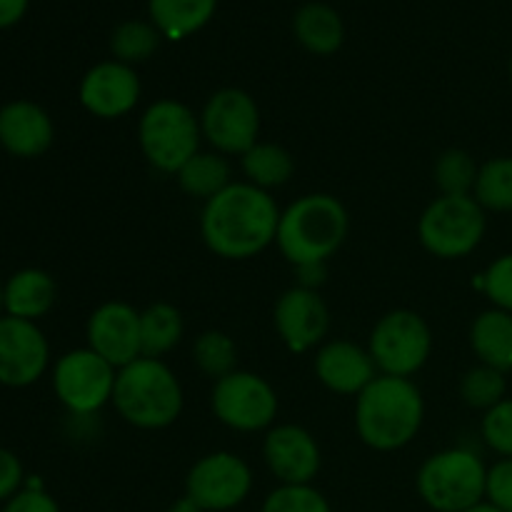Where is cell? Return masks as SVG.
I'll use <instances>...</instances> for the list:
<instances>
[{"mask_svg": "<svg viewBox=\"0 0 512 512\" xmlns=\"http://www.w3.org/2000/svg\"><path fill=\"white\" fill-rule=\"evenodd\" d=\"M280 213L268 190L240 180L203 205L200 235L218 258L248 260L275 243Z\"/></svg>", "mask_w": 512, "mask_h": 512, "instance_id": "obj_1", "label": "cell"}, {"mask_svg": "<svg viewBox=\"0 0 512 512\" xmlns=\"http://www.w3.org/2000/svg\"><path fill=\"white\" fill-rule=\"evenodd\" d=\"M425 400L410 378L378 375L355 398V430L368 448L393 453L418 438Z\"/></svg>", "mask_w": 512, "mask_h": 512, "instance_id": "obj_2", "label": "cell"}, {"mask_svg": "<svg viewBox=\"0 0 512 512\" xmlns=\"http://www.w3.org/2000/svg\"><path fill=\"white\" fill-rule=\"evenodd\" d=\"M350 218L335 195L310 193L280 213L275 245L293 268L328 263L348 238Z\"/></svg>", "mask_w": 512, "mask_h": 512, "instance_id": "obj_3", "label": "cell"}, {"mask_svg": "<svg viewBox=\"0 0 512 512\" xmlns=\"http://www.w3.org/2000/svg\"><path fill=\"white\" fill-rule=\"evenodd\" d=\"M113 405L133 428L163 430L183 413V385L163 360L138 358L118 370Z\"/></svg>", "mask_w": 512, "mask_h": 512, "instance_id": "obj_4", "label": "cell"}, {"mask_svg": "<svg viewBox=\"0 0 512 512\" xmlns=\"http://www.w3.org/2000/svg\"><path fill=\"white\" fill-rule=\"evenodd\" d=\"M488 468L465 448H448L430 455L415 475L418 495L435 512H465L485 500Z\"/></svg>", "mask_w": 512, "mask_h": 512, "instance_id": "obj_5", "label": "cell"}, {"mask_svg": "<svg viewBox=\"0 0 512 512\" xmlns=\"http://www.w3.org/2000/svg\"><path fill=\"white\" fill-rule=\"evenodd\" d=\"M200 140V118L180 100H155L140 115V150L160 173H178L193 155L200 153Z\"/></svg>", "mask_w": 512, "mask_h": 512, "instance_id": "obj_6", "label": "cell"}, {"mask_svg": "<svg viewBox=\"0 0 512 512\" xmlns=\"http://www.w3.org/2000/svg\"><path fill=\"white\" fill-rule=\"evenodd\" d=\"M485 228V210L473 195H440L420 215L418 238L435 258L458 260L483 243Z\"/></svg>", "mask_w": 512, "mask_h": 512, "instance_id": "obj_7", "label": "cell"}, {"mask_svg": "<svg viewBox=\"0 0 512 512\" xmlns=\"http://www.w3.org/2000/svg\"><path fill=\"white\" fill-rule=\"evenodd\" d=\"M368 353L380 375L413 378L425 368L433 353L430 325L415 310H390L375 323L368 340Z\"/></svg>", "mask_w": 512, "mask_h": 512, "instance_id": "obj_8", "label": "cell"}, {"mask_svg": "<svg viewBox=\"0 0 512 512\" xmlns=\"http://www.w3.org/2000/svg\"><path fill=\"white\" fill-rule=\"evenodd\" d=\"M210 408L225 428L258 433L273 428L278 418V393L263 375L238 368L235 373L215 380Z\"/></svg>", "mask_w": 512, "mask_h": 512, "instance_id": "obj_9", "label": "cell"}, {"mask_svg": "<svg viewBox=\"0 0 512 512\" xmlns=\"http://www.w3.org/2000/svg\"><path fill=\"white\" fill-rule=\"evenodd\" d=\"M118 368L100 358L95 350L78 348L60 355L53 368L55 398L75 415L98 413L103 405L113 403Z\"/></svg>", "mask_w": 512, "mask_h": 512, "instance_id": "obj_10", "label": "cell"}, {"mask_svg": "<svg viewBox=\"0 0 512 512\" xmlns=\"http://www.w3.org/2000/svg\"><path fill=\"white\" fill-rule=\"evenodd\" d=\"M200 130L220 155H245L260 135V108L250 93L223 88L208 98L200 113Z\"/></svg>", "mask_w": 512, "mask_h": 512, "instance_id": "obj_11", "label": "cell"}, {"mask_svg": "<svg viewBox=\"0 0 512 512\" xmlns=\"http://www.w3.org/2000/svg\"><path fill=\"white\" fill-rule=\"evenodd\" d=\"M253 490V470L240 455L218 450L203 455L185 478V495L205 512L238 508Z\"/></svg>", "mask_w": 512, "mask_h": 512, "instance_id": "obj_12", "label": "cell"}, {"mask_svg": "<svg viewBox=\"0 0 512 512\" xmlns=\"http://www.w3.org/2000/svg\"><path fill=\"white\" fill-rule=\"evenodd\" d=\"M50 363V345L38 323L0 318V385L28 388L38 383Z\"/></svg>", "mask_w": 512, "mask_h": 512, "instance_id": "obj_13", "label": "cell"}, {"mask_svg": "<svg viewBox=\"0 0 512 512\" xmlns=\"http://www.w3.org/2000/svg\"><path fill=\"white\" fill-rule=\"evenodd\" d=\"M273 323L288 350L308 353L325 343V335L330 330V310L318 290L295 285L285 290L275 303Z\"/></svg>", "mask_w": 512, "mask_h": 512, "instance_id": "obj_14", "label": "cell"}, {"mask_svg": "<svg viewBox=\"0 0 512 512\" xmlns=\"http://www.w3.org/2000/svg\"><path fill=\"white\" fill-rule=\"evenodd\" d=\"M85 335H88V348L118 370L143 358L140 313L128 303L110 300V303L98 305L88 318Z\"/></svg>", "mask_w": 512, "mask_h": 512, "instance_id": "obj_15", "label": "cell"}, {"mask_svg": "<svg viewBox=\"0 0 512 512\" xmlns=\"http://www.w3.org/2000/svg\"><path fill=\"white\" fill-rule=\"evenodd\" d=\"M263 460L280 485H313L323 455L313 433L300 425H273L263 440Z\"/></svg>", "mask_w": 512, "mask_h": 512, "instance_id": "obj_16", "label": "cell"}, {"mask_svg": "<svg viewBox=\"0 0 512 512\" xmlns=\"http://www.w3.org/2000/svg\"><path fill=\"white\" fill-rule=\"evenodd\" d=\"M140 90L143 88L133 65L103 60L83 75L78 100L95 118L115 120L128 115L138 105Z\"/></svg>", "mask_w": 512, "mask_h": 512, "instance_id": "obj_17", "label": "cell"}, {"mask_svg": "<svg viewBox=\"0 0 512 512\" xmlns=\"http://www.w3.org/2000/svg\"><path fill=\"white\" fill-rule=\"evenodd\" d=\"M315 375L330 393L358 398L380 373L368 348L353 340H328L315 353Z\"/></svg>", "mask_w": 512, "mask_h": 512, "instance_id": "obj_18", "label": "cell"}, {"mask_svg": "<svg viewBox=\"0 0 512 512\" xmlns=\"http://www.w3.org/2000/svg\"><path fill=\"white\" fill-rule=\"evenodd\" d=\"M53 138V118L33 100H10L0 108V148L13 158H40L50 150Z\"/></svg>", "mask_w": 512, "mask_h": 512, "instance_id": "obj_19", "label": "cell"}, {"mask_svg": "<svg viewBox=\"0 0 512 512\" xmlns=\"http://www.w3.org/2000/svg\"><path fill=\"white\" fill-rule=\"evenodd\" d=\"M58 303L53 275L40 268H23L5 280V315L38 323Z\"/></svg>", "mask_w": 512, "mask_h": 512, "instance_id": "obj_20", "label": "cell"}, {"mask_svg": "<svg viewBox=\"0 0 512 512\" xmlns=\"http://www.w3.org/2000/svg\"><path fill=\"white\" fill-rule=\"evenodd\" d=\"M470 348L480 365L510 373L512 370V313L483 310L470 325Z\"/></svg>", "mask_w": 512, "mask_h": 512, "instance_id": "obj_21", "label": "cell"}, {"mask_svg": "<svg viewBox=\"0 0 512 512\" xmlns=\"http://www.w3.org/2000/svg\"><path fill=\"white\" fill-rule=\"evenodd\" d=\"M293 33L308 53L333 55L343 48L345 25L328 3H305L293 18Z\"/></svg>", "mask_w": 512, "mask_h": 512, "instance_id": "obj_22", "label": "cell"}, {"mask_svg": "<svg viewBox=\"0 0 512 512\" xmlns=\"http://www.w3.org/2000/svg\"><path fill=\"white\" fill-rule=\"evenodd\" d=\"M218 0H148L150 23L168 40L198 33L215 15Z\"/></svg>", "mask_w": 512, "mask_h": 512, "instance_id": "obj_23", "label": "cell"}, {"mask_svg": "<svg viewBox=\"0 0 512 512\" xmlns=\"http://www.w3.org/2000/svg\"><path fill=\"white\" fill-rule=\"evenodd\" d=\"M240 168H243L245 183L270 193L273 188H280L293 178L295 160L283 145L258 140L248 153L240 155Z\"/></svg>", "mask_w": 512, "mask_h": 512, "instance_id": "obj_24", "label": "cell"}, {"mask_svg": "<svg viewBox=\"0 0 512 512\" xmlns=\"http://www.w3.org/2000/svg\"><path fill=\"white\" fill-rule=\"evenodd\" d=\"M175 180H178L180 190H183L185 195H190V198L195 200H203V203H208L210 198L223 193V190L233 183V180H230L228 160H225V155L215 153V150H210V153H203V150H200L198 155H193V158L175 173Z\"/></svg>", "mask_w": 512, "mask_h": 512, "instance_id": "obj_25", "label": "cell"}, {"mask_svg": "<svg viewBox=\"0 0 512 512\" xmlns=\"http://www.w3.org/2000/svg\"><path fill=\"white\" fill-rule=\"evenodd\" d=\"M183 315L173 303H153L140 310V345L143 358H163L183 338Z\"/></svg>", "mask_w": 512, "mask_h": 512, "instance_id": "obj_26", "label": "cell"}, {"mask_svg": "<svg viewBox=\"0 0 512 512\" xmlns=\"http://www.w3.org/2000/svg\"><path fill=\"white\" fill-rule=\"evenodd\" d=\"M473 198L483 210L510 213L512 210V158L500 155L480 165Z\"/></svg>", "mask_w": 512, "mask_h": 512, "instance_id": "obj_27", "label": "cell"}, {"mask_svg": "<svg viewBox=\"0 0 512 512\" xmlns=\"http://www.w3.org/2000/svg\"><path fill=\"white\" fill-rule=\"evenodd\" d=\"M160 30L150 20H125L113 30L110 53L113 60L125 65L145 63L160 45Z\"/></svg>", "mask_w": 512, "mask_h": 512, "instance_id": "obj_28", "label": "cell"}, {"mask_svg": "<svg viewBox=\"0 0 512 512\" xmlns=\"http://www.w3.org/2000/svg\"><path fill=\"white\" fill-rule=\"evenodd\" d=\"M193 363L203 375L220 380L238 370V345L223 330H205L193 345Z\"/></svg>", "mask_w": 512, "mask_h": 512, "instance_id": "obj_29", "label": "cell"}, {"mask_svg": "<svg viewBox=\"0 0 512 512\" xmlns=\"http://www.w3.org/2000/svg\"><path fill=\"white\" fill-rule=\"evenodd\" d=\"M460 398L468 408L488 413L498 403H503L508 395V380L500 370L488 368V365H475L460 378Z\"/></svg>", "mask_w": 512, "mask_h": 512, "instance_id": "obj_30", "label": "cell"}, {"mask_svg": "<svg viewBox=\"0 0 512 512\" xmlns=\"http://www.w3.org/2000/svg\"><path fill=\"white\" fill-rule=\"evenodd\" d=\"M478 170L480 165L475 163V158L468 150L450 148L445 153H440L433 170V178L440 195H473Z\"/></svg>", "mask_w": 512, "mask_h": 512, "instance_id": "obj_31", "label": "cell"}, {"mask_svg": "<svg viewBox=\"0 0 512 512\" xmlns=\"http://www.w3.org/2000/svg\"><path fill=\"white\" fill-rule=\"evenodd\" d=\"M260 512H333L330 503L313 485H280L265 498Z\"/></svg>", "mask_w": 512, "mask_h": 512, "instance_id": "obj_32", "label": "cell"}, {"mask_svg": "<svg viewBox=\"0 0 512 512\" xmlns=\"http://www.w3.org/2000/svg\"><path fill=\"white\" fill-rule=\"evenodd\" d=\"M480 433L493 453L500 458H512V398H505L485 413Z\"/></svg>", "mask_w": 512, "mask_h": 512, "instance_id": "obj_33", "label": "cell"}, {"mask_svg": "<svg viewBox=\"0 0 512 512\" xmlns=\"http://www.w3.org/2000/svg\"><path fill=\"white\" fill-rule=\"evenodd\" d=\"M483 290L493 308L512 313V253L500 255L483 275Z\"/></svg>", "mask_w": 512, "mask_h": 512, "instance_id": "obj_34", "label": "cell"}, {"mask_svg": "<svg viewBox=\"0 0 512 512\" xmlns=\"http://www.w3.org/2000/svg\"><path fill=\"white\" fill-rule=\"evenodd\" d=\"M485 500L498 510L512 512V458H500L493 468H488Z\"/></svg>", "mask_w": 512, "mask_h": 512, "instance_id": "obj_35", "label": "cell"}, {"mask_svg": "<svg viewBox=\"0 0 512 512\" xmlns=\"http://www.w3.org/2000/svg\"><path fill=\"white\" fill-rule=\"evenodd\" d=\"M23 463L18 455L8 448H0V503H8L15 493H20L23 485Z\"/></svg>", "mask_w": 512, "mask_h": 512, "instance_id": "obj_36", "label": "cell"}, {"mask_svg": "<svg viewBox=\"0 0 512 512\" xmlns=\"http://www.w3.org/2000/svg\"><path fill=\"white\" fill-rule=\"evenodd\" d=\"M3 512H60V508L45 490L23 488L5 503Z\"/></svg>", "mask_w": 512, "mask_h": 512, "instance_id": "obj_37", "label": "cell"}, {"mask_svg": "<svg viewBox=\"0 0 512 512\" xmlns=\"http://www.w3.org/2000/svg\"><path fill=\"white\" fill-rule=\"evenodd\" d=\"M295 270V278H298L300 288H308V290H318L320 285L325 283L328 278V268L325 263H310V265H298Z\"/></svg>", "mask_w": 512, "mask_h": 512, "instance_id": "obj_38", "label": "cell"}, {"mask_svg": "<svg viewBox=\"0 0 512 512\" xmlns=\"http://www.w3.org/2000/svg\"><path fill=\"white\" fill-rule=\"evenodd\" d=\"M28 10V0H0V28L18 23Z\"/></svg>", "mask_w": 512, "mask_h": 512, "instance_id": "obj_39", "label": "cell"}, {"mask_svg": "<svg viewBox=\"0 0 512 512\" xmlns=\"http://www.w3.org/2000/svg\"><path fill=\"white\" fill-rule=\"evenodd\" d=\"M165 512H205V510H200L198 505H195L193 500L188 498V495H183V498H180V500H175V503L170 505V508L165 510Z\"/></svg>", "mask_w": 512, "mask_h": 512, "instance_id": "obj_40", "label": "cell"}, {"mask_svg": "<svg viewBox=\"0 0 512 512\" xmlns=\"http://www.w3.org/2000/svg\"><path fill=\"white\" fill-rule=\"evenodd\" d=\"M465 512H503V510H498V508H495V505H490L488 500H483V503L475 505V508H470V510H465Z\"/></svg>", "mask_w": 512, "mask_h": 512, "instance_id": "obj_41", "label": "cell"}, {"mask_svg": "<svg viewBox=\"0 0 512 512\" xmlns=\"http://www.w3.org/2000/svg\"><path fill=\"white\" fill-rule=\"evenodd\" d=\"M5 315V283L0 280V318Z\"/></svg>", "mask_w": 512, "mask_h": 512, "instance_id": "obj_42", "label": "cell"}, {"mask_svg": "<svg viewBox=\"0 0 512 512\" xmlns=\"http://www.w3.org/2000/svg\"><path fill=\"white\" fill-rule=\"evenodd\" d=\"M508 73H510V80H512V58H510V65H508Z\"/></svg>", "mask_w": 512, "mask_h": 512, "instance_id": "obj_43", "label": "cell"}]
</instances>
